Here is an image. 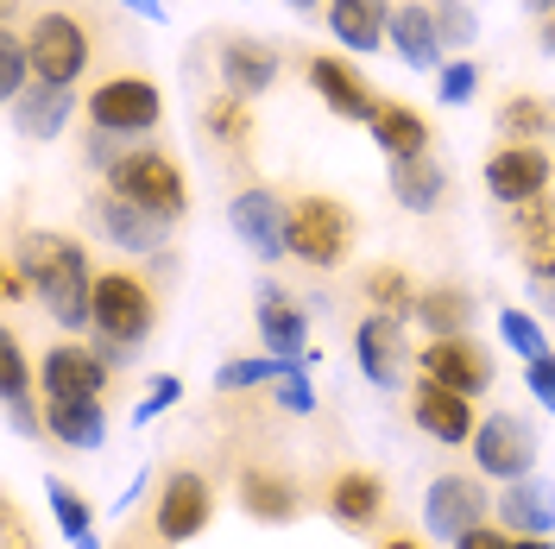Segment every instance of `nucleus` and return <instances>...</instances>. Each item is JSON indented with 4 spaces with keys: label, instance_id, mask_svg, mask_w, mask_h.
I'll return each instance as SVG.
<instances>
[{
    "label": "nucleus",
    "instance_id": "1",
    "mask_svg": "<svg viewBox=\"0 0 555 549\" xmlns=\"http://www.w3.org/2000/svg\"><path fill=\"white\" fill-rule=\"evenodd\" d=\"M20 266H26V278H33L38 304L51 309V322H64V329L95 322L89 259H82V246L69 241V234H33V241L20 246Z\"/></svg>",
    "mask_w": 555,
    "mask_h": 549
},
{
    "label": "nucleus",
    "instance_id": "2",
    "mask_svg": "<svg viewBox=\"0 0 555 549\" xmlns=\"http://www.w3.org/2000/svg\"><path fill=\"white\" fill-rule=\"evenodd\" d=\"M107 183H114V196L152 208V215H165V221L183 215V171H177L165 152H133V158H120V165L107 171Z\"/></svg>",
    "mask_w": 555,
    "mask_h": 549
},
{
    "label": "nucleus",
    "instance_id": "3",
    "mask_svg": "<svg viewBox=\"0 0 555 549\" xmlns=\"http://www.w3.org/2000/svg\"><path fill=\"white\" fill-rule=\"evenodd\" d=\"M26 51H33V76L57 82V89H69L82 76V64H89V38H82V26L69 13H38L33 33H26Z\"/></svg>",
    "mask_w": 555,
    "mask_h": 549
},
{
    "label": "nucleus",
    "instance_id": "4",
    "mask_svg": "<svg viewBox=\"0 0 555 549\" xmlns=\"http://www.w3.org/2000/svg\"><path fill=\"white\" fill-rule=\"evenodd\" d=\"M347 241H353V221H347V208L335 196H304L291 208V253L304 266H335Z\"/></svg>",
    "mask_w": 555,
    "mask_h": 549
},
{
    "label": "nucleus",
    "instance_id": "5",
    "mask_svg": "<svg viewBox=\"0 0 555 549\" xmlns=\"http://www.w3.org/2000/svg\"><path fill=\"white\" fill-rule=\"evenodd\" d=\"M95 335L114 347H133L152 335V297H145L139 278H127V272L95 278Z\"/></svg>",
    "mask_w": 555,
    "mask_h": 549
},
{
    "label": "nucleus",
    "instance_id": "6",
    "mask_svg": "<svg viewBox=\"0 0 555 549\" xmlns=\"http://www.w3.org/2000/svg\"><path fill=\"white\" fill-rule=\"evenodd\" d=\"M158 114H165L158 89L139 82V76H114L89 95V127H102V133H152Z\"/></svg>",
    "mask_w": 555,
    "mask_h": 549
},
{
    "label": "nucleus",
    "instance_id": "7",
    "mask_svg": "<svg viewBox=\"0 0 555 549\" xmlns=\"http://www.w3.org/2000/svg\"><path fill=\"white\" fill-rule=\"evenodd\" d=\"M474 461H480V474H499V481H524L530 468H537V436H530V423L524 417H486L480 430H474Z\"/></svg>",
    "mask_w": 555,
    "mask_h": 549
},
{
    "label": "nucleus",
    "instance_id": "8",
    "mask_svg": "<svg viewBox=\"0 0 555 549\" xmlns=\"http://www.w3.org/2000/svg\"><path fill=\"white\" fill-rule=\"evenodd\" d=\"M228 221H234V234H241L259 259H284V253H291V208L278 203L272 190H241V196L228 203Z\"/></svg>",
    "mask_w": 555,
    "mask_h": 549
},
{
    "label": "nucleus",
    "instance_id": "9",
    "mask_svg": "<svg viewBox=\"0 0 555 549\" xmlns=\"http://www.w3.org/2000/svg\"><path fill=\"white\" fill-rule=\"evenodd\" d=\"M423 524L436 531V537H467L474 524H486V486L467 481V474H442V481H429L423 493Z\"/></svg>",
    "mask_w": 555,
    "mask_h": 549
},
{
    "label": "nucleus",
    "instance_id": "10",
    "mask_svg": "<svg viewBox=\"0 0 555 549\" xmlns=\"http://www.w3.org/2000/svg\"><path fill=\"white\" fill-rule=\"evenodd\" d=\"M416 360H423V373L429 379H442V385L467 392V398H480L486 385H492V360H486V347L467 342V335H436Z\"/></svg>",
    "mask_w": 555,
    "mask_h": 549
},
{
    "label": "nucleus",
    "instance_id": "11",
    "mask_svg": "<svg viewBox=\"0 0 555 549\" xmlns=\"http://www.w3.org/2000/svg\"><path fill=\"white\" fill-rule=\"evenodd\" d=\"M411 411H416V430L423 436H436V443H474V405H467V392H454V385H442V379H423L416 385V398H411Z\"/></svg>",
    "mask_w": 555,
    "mask_h": 549
},
{
    "label": "nucleus",
    "instance_id": "12",
    "mask_svg": "<svg viewBox=\"0 0 555 549\" xmlns=\"http://www.w3.org/2000/svg\"><path fill=\"white\" fill-rule=\"evenodd\" d=\"M353 354H360V373L373 379L379 392H398V379L411 367V347H404L398 316H366L360 335H353Z\"/></svg>",
    "mask_w": 555,
    "mask_h": 549
},
{
    "label": "nucleus",
    "instance_id": "13",
    "mask_svg": "<svg viewBox=\"0 0 555 549\" xmlns=\"http://www.w3.org/2000/svg\"><path fill=\"white\" fill-rule=\"evenodd\" d=\"M486 190L512 208L530 203V196H543V190H550V152H537V145H505V152H492V158H486Z\"/></svg>",
    "mask_w": 555,
    "mask_h": 549
},
{
    "label": "nucleus",
    "instance_id": "14",
    "mask_svg": "<svg viewBox=\"0 0 555 549\" xmlns=\"http://www.w3.org/2000/svg\"><path fill=\"white\" fill-rule=\"evenodd\" d=\"M208 512H215V493H208L203 474H171L165 493H158V537L165 544H190L208 524Z\"/></svg>",
    "mask_w": 555,
    "mask_h": 549
},
{
    "label": "nucleus",
    "instance_id": "15",
    "mask_svg": "<svg viewBox=\"0 0 555 549\" xmlns=\"http://www.w3.org/2000/svg\"><path fill=\"white\" fill-rule=\"evenodd\" d=\"M44 398H102V385H107V360L95 354V347H51L44 354Z\"/></svg>",
    "mask_w": 555,
    "mask_h": 549
},
{
    "label": "nucleus",
    "instance_id": "16",
    "mask_svg": "<svg viewBox=\"0 0 555 549\" xmlns=\"http://www.w3.org/2000/svg\"><path fill=\"white\" fill-rule=\"evenodd\" d=\"M310 82H315V95L335 107L341 120H366V127L379 120L385 102L366 89V76H360V69H347L341 58H315V64H310Z\"/></svg>",
    "mask_w": 555,
    "mask_h": 549
},
{
    "label": "nucleus",
    "instance_id": "17",
    "mask_svg": "<svg viewBox=\"0 0 555 549\" xmlns=\"http://www.w3.org/2000/svg\"><path fill=\"white\" fill-rule=\"evenodd\" d=\"M499 518H505V531L550 537L555 531V481H537V474L505 481V493H499Z\"/></svg>",
    "mask_w": 555,
    "mask_h": 549
},
{
    "label": "nucleus",
    "instance_id": "18",
    "mask_svg": "<svg viewBox=\"0 0 555 549\" xmlns=\"http://www.w3.org/2000/svg\"><path fill=\"white\" fill-rule=\"evenodd\" d=\"M328 33L347 51H379L391 38V7L385 0H328Z\"/></svg>",
    "mask_w": 555,
    "mask_h": 549
},
{
    "label": "nucleus",
    "instance_id": "19",
    "mask_svg": "<svg viewBox=\"0 0 555 549\" xmlns=\"http://www.w3.org/2000/svg\"><path fill=\"white\" fill-rule=\"evenodd\" d=\"M165 215H152V208L127 203V196H107L102 203V234L114 246H127V253H152V246H165Z\"/></svg>",
    "mask_w": 555,
    "mask_h": 549
},
{
    "label": "nucleus",
    "instance_id": "20",
    "mask_svg": "<svg viewBox=\"0 0 555 549\" xmlns=\"http://www.w3.org/2000/svg\"><path fill=\"white\" fill-rule=\"evenodd\" d=\"M304 335H310V322H304V309L291 304L284 291H259V342L272 347L278 360H297L304 354Z\"/></svg>",
    "mask_w": 555,
    "mask_h": 549
},
{
    "label": "nucleus",
    "instance_id": "21",
    "mask_svg": "<svg viewBox=\"0 0 555 549\" xmlns=\"http://www.w3.org/2000/svg\"><path fill=\"white\" fill-rule=\"evenodd\" d=\"M221 76H228L234 95L253 102V95H266V89L278 82V58L266 51V44H253V38H234V44L221 51Z\"/></svg>",
    "mask_w": 555,
    "mask_h": 549
},
{
    "label": "nucleus",
    "instance_id": "22",
    "mask_svg": "<svg viewBox=\"0 0 555 549\" xmlns=\"http://www.w3.org/2000/svg\"><path fill=\"white\" fill-rule=\"evenodd\" d=\"M44 423H51V436L69 443V448H102L107 443V417H102L95 398H51Z\"/></svg>",
    "mask_w": 555,
    "mask_h": 549
},
{
    "label": "nucleus",
    "instance_id": "23",
    "mask_svg": "<svg viewBox=\"0 0 555 549\" xmlns=\"http://www.w3.org/2000/svg\"><path fill=\"white\" fill-rule=\"evenodd\" d=\"M13 120H20V133L26 139H57L69 120V89L57 82H33L20 102H13Z\"/></svg>",
    "mask_w": 555,
    "mask_h": 549
},
{
    "label": "nucleus",
    "instance_id": "24",
    "mask_svg": "<svg viewBox=\"0 0 555 549\" xmlns=\"http://www.w3.org/2000/svg\"><path fill=\"white\" fill-rule=\"evenodd\" d=\"M391 44L404 51V64L411 69H429L442 58V26H436V13H423V7H398L391 13Z\"/></svg>",
    "mask_w": 555,
    "mask_h": 549
},
{
    "label": "nucleus",
    "instance_id": "25",
    "mask_svg": "<svg viewBox=\"0 0 555 549\" xmlns=\"http://www.w3.org/2000/svg\"><path fill=\"white\" fill-rule=\"evenodd\" d=\"M391 190H398V203L416 208V215H429V208L442 203V190H449V177L442 165L423 152V158H391Z\"/></svg>",
    "mask_w": 555,
    "mask_h": 549
},
{
    "label": "nucleus",
    "instance_id": "26",
    "mask_svg": "<svg viewBox=\"0 0 555 549\" xmlns=\"http://www.w3.org/2000/svg\"><path fill=\"white\" fill-rule=\"evenodd\" d=\"M241 506L259 518V524H284V518L297 512V486L284 481V474L246 468V474H241Z\"/></svg>",
    "mask_w": 555,
    "mask_h": 549
},
{
    "label": "nucleus",
    "instance_id": "27",
    "mask_svg": "<svg viewBox=\"0 0 555 549\" xmlns=\"http://www.w3.org/2000/svg\"><path fill=\"white\" fill-rule=\"evenodd\" d=\"M379 506H385V486L373 474H341V481L328 486V512L341 518L347 531H366L379 518Z\"/></svg>",
    "mask_w": 555,
    "mask_h": 549
},
{
    "label": "nucleus",
    "instance_id": "28",
    "mask_svg": "<svg viewBox=\"0 0 555 549\" xmlns=\"http://www.w3.org/2000/svg\"><path fill=\"white\" fill-rule=\"evenodd\" d=\"M373 139H379V152H391V158H423V152H429V127L416 120L411 107H398V102L379 107Z\"/></svg>",
    "mask_w": 555,
    "mask_h": 549
},
{
    "label": "nucleus",
    "instance_id": "29",
    "mask_svg": "<svg viewBox=\"0 0 555 549\" xmlns=\"http://www.w3.org/2000/svg\"><path fill=\"white\" fill-rule=\"evenodd\" d=\"M416 316L429 322V335H461L467 316H474V304H467V291H449V284H442V291H429V297L416 304Z\"/></svg>",
    "mask_w": 555,
    "mask_h": 549
},
{
    "label": "nucleus",
    "instance_id": "30",
    "mask_svg": "<svg viewBox=\"0 0 555 549\" xmlns=\"http://www.w3.org/2000/svg\"><path fill=\"white\" fill-rule=\"evenodd\" d=\"M44 499H51V512H57V531H64L69 544H82V537H95V512H89V499H82L76 486L51 481V486H44Z\"/></svg>",
    "mask_w": 555,
    "mask_h": 549
},
{
    "label": "nucleus",
    "instance_id": "31",
    "mask_svg": "<svg viewBox=\"0 0 555 549\" xmlns=\"http://www.w3.org/2000/svg\"><path fill=\"white\" fill-rule=\"evenodd\" d=\"M366 297L379 304V316H398V322H404V316L416 309V297H411V278H404V272H391V266H379V272H366Z\"/></svg>",
    "mask_w": 555,
    "mask_h": 549
},
{
    "label": "nucleus",
    "instance_id": "32",
    "mask_svg": "<svg viewBox=\"0 0 555 549\" xmlns=\"http://www.w3.org/2000/svg\"><path fill=\"white\" fill-rule=\"evenodd\" d=\"M208 133L228 139V145H246L253 139V114H246V95H221V102H208Z\"/></svg>",
    "mask_w": 555,
    "mask_h": 549
},
{
    "label": "nucleus",
    "instance_id": "33",
    "mask_svg": "<svg viewBox=\"0 0 555 549\" xmlns=\"http://www.w3.org/2000/svg\"><path fill=\"white\" fill-rule=\"evenodd\" d=\"M297 367V360H278V354H266V360H228L221 373H215V385L221 392H246V385H266V379H284Z\"/></svg>",
    "mask_w": 555,
    "mask_h": 549
},
{
    "label": "nucleus",
    "instance_id": "34",
    "mask_svg": "<svg viewBox=\"0 0 555 549\" xmlns=\"http://www.w3.org/2000/svg\"><path fill=\"white\" fill-rule=\"evenodd\" d=\"M0 379H7V411H13V430H33V411H26V354H20V342L0 347Z\"/></svg>",
    "mask_w": 555,
    "mask_h": 549
},
{
    "label": "nucleus",
    "instance_id": "35",
    "mask_svg": "<svg viewBox=\"0 0 555 549\" xmlns=\"http://www.w3.org/2000/svg\"><path fill=\"white\" fill-rule=\"evenodd\" d=\"M499 335H505V347H512V354H524V360H543V354H550L543 329H537L524 309H505V316H499Z\"/></svg>",
    "mask_w": 555,
    "mask_h": 549
},
{
    "label": "nucleus",
    "instance_id": "36",
    "mask_svg": "<svg viewBox=\"0 0 555 549\" xmlns=\"http://www.w3.org/2000/svg\"><path fill=\"white\" fill-rule=\"evenodd\" d=\"M26 76H33V51H26V38H7V44H0V89H7V102L26 95Z\"/></svg>",
    "mask_w": 555,
    "mask_h": 549
},
{
    "label": "nucleus",
    "instance_id": "37",
    "mask_svg": "<svg viewBox=\"0 0 555 549\" xmlns=\"http://www.w3.org/2000/svg\"><path fill=\"white\" fill-rule=\"evenodd\" d=\"M499 120H505V133H550V127H555V114L543 102H530V95H518Z\"/></svg>",
    "mask_w": 555,
    "mask_h": 549
},
{
    "label": "nucleus",
    "instance_id": "38",
    "mask_svg": "<svg viewBox=\"0 0 555 549\" xmlns=\"http://www.w3.org/2000/svg\"><path fill=\"white\" fill-rule=\"evenodd\" d=\"M436 26H442L449 44H474V33H480V26H474V13H467L461 0H442V7H436Z\"/></svg>",
    "mask_w": 555,
    "mask_h": 549
},
{
    "label": "nucleus",
    "instance_id": "39",
    "mask_svg": "<svg viewBox=\"0 0 555 549\" xmlns=\"http://www.w3.org/2000/svg\"><path fill=\"white\" fill-rule=\"evenodd\" d=\"M177 392H183V385H177L171 373H165V379H152V392H145V398L133 405V423H152V417H165V411L177 405Z\"/></svg>",
    "mask_w": 555,
    "mask_h": 549
},
{
    "label": "nucleus",
    "instance_id": "40",
    "mask_svg": "<svg viewBox=\"0 0 555 549\" xmlns=\"http://www.w3.org/2000/svg\"><path fill=\"white\" fill-rule=\"evenodd\" d=\"M474 89H480V69H474V64H449V69H442V102H449V107L474 102Z\"/></svg>",
    "mask_w": 555,
    "mask_h": 549
},
{
    "label": "nucleus",
    "instance_id": "41",
    "mask_svg": "<svg viewBox=\"0 0 555 549\" xmlns=\"http://www.w3.org/2000/svg\"><path fill=\"white\" fill-rule=\"evenodd\" d=\"M524 379H530V398H537L543 411H555V354H543V360H524Z\"/></svg>",
    "mask_w": 555,
    "mask_h": 549
},
{
    "label": "nucleus",
    "instance_id": "42",
    "mask_svg": "<svg viewBox=\"0 0 555 549\" xmlns=\"http://www.w3.org/2000/svg\"><path fill=\"white\" fill-rule=\"evenodd\" d=\"M278 405H284V411H297V417L315 411V392H310V379L297 373V367H291V373L278 379Z\"/></svg>",
    "mask_w": 555,
    "mask_h": 549
},
{
    "label": "nucleus",
    "instance_id": "43",
    "mask_svg": "<svg viewBox=\"0 0 555 549\" xmlns=\"http://www.w3.org/2000/svg\"><path fill=\"white\" fill-rule=\"evenodd\" d=\"M454 549H518L505 531H492V524H474L467 537H454Z\"/></svg>",
    "mask_w": 555,
    "mask_h": 549
},
{
    "label": "nucleus",
    "instance_id": "44",
    "mask_svg": "<svg viewBox=\"0 0 555 549\" xmlns=\"http://www.w3.org/2000/svg\"><path fill=\"white\" fill-rule=\"evenodd\" d=\"M530 291H537V297H543V304L555 309V266H550V259H543V253L530 259Z\"/></svg>",
    "mask_w": 555,
    "mask_h": 549
},
{
    "label": "nucleus",
    "instance_id": "45",
    "mask_svg": "<svg viewBox=\"0 0 555 549\" xmlns=\"http://www.w3.org/2000/svg\"><path fill=\"white\" fill-rule=\"evenodd\" d=\"M120 7H133V13H145V20H165V0H120Z\"/></svg>",
    "mask_w": 555,
    "mask_h": 549
},
{
    "label": "nucleus",
    "instance_id": "46",
    "mask_svg": "<svg viewBox=\"0 0 555 549\" xmlns=\"http://www.w3.org/2000/svg\"><path fill=\"white\" fill-rule=\"evenodd\" d=\"M524 7H530V13H543V20L555 13V0H524Z\"/></svg>",
    "mask_w": 555,
    "mask_h": 549
},
{
    "label": "nucleus",
    "instance_id": "47",
    "mask_svg": "<svg viewBox=\"0 0 555 549\" xmlns=\"http://www.w3.org/2000/svg\"><path fill=\"white\" fill-rule=\"evenodd\" d=\"M518 549H555L550 537H518Z\"/></svg>",
    "mask_w": 555,
    "mask_h": 549
},
{
    "label": "nucleus",
    "instance_id": "48",
    "mask_svg": "<svg viewBox=\"0 0 555 549\" xmlns=\"http://www.w3.org/2000/svg\"><path fill=\"white\" fill-rule=\"evenodd\" d=\"M543 51H555V13H550V26H543Z\"/></svg>",
    "mask_w": 555,
    "mask_h": 549
},
{
    "label": "nucleus",
    "instance_id": "49",
    "mask_svg": "<svg viewBox=\"0 0 555 549\" xmlns=\"http://www.w3.org/2000/svg\"><path fill=\"white\" fill-rule=\"evenodd\" d=\"M385 549H423V544H411V537H391V544H385Z\"/></svg>",
    "mask_w": 555,
    "mask_h": 549
},
{
    "label": "nucleus",
    "instance_id": "50",
    "mask_svg": "<svg viewBox=\"0 0 555 549\" xmlns=\"http://www.w3.org/2000/svg\"><path fill=\"white\" fill-rule=\"evenodd\" d=\"M76 549H102V544H95V537H82V544H76Z\"/></svg>",
    "mask_w": 555,
    "mask_h": 549
},
{
    "label": "nucleus",
    "instance_id": "51",
    "mask_svg": "<svg viewBox=\"0 0 555 549\" xmlns=\"http://www.w3.org/2000/svg\"><path fill=\"white\" fill-rule=\"evenodd\" d=\"M291 7H297V13H304V7H315V0H291Z\"/></svg>",
    "mask_w": 555,
    "mask_h": 549
}]
</instances>
